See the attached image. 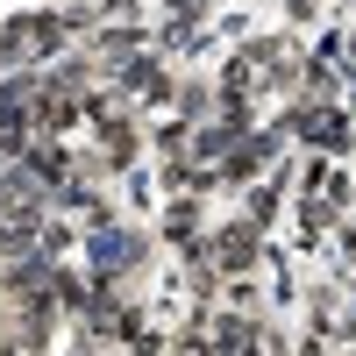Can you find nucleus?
Instances as JSON below:
<instances>
[{
  "mask_svg": "<svg viewBox=\"0 0 356 356\" xmlns=\"http://www.w3.org/2000/svg\"><path fill=\"white\" fill-rule=\"evenodd\" d=\"M86 129H93V150L107 157V171H114V178L136 171L143 143H150V136H143V114H136V107H107V114H93Z\"/></svg>",
  "mask_w": 356,
  "mask_h": 356,
  "instance_id": "nucleus-4",
  "label": "nucleus"
},
{
  "mask_svg": "<svg viewBox=\"0 0 356 356\" xmlns=\"http://www.w3.org/2000/svg\"><path fill=\"white\" fill-rule=\"evenodd\" d=\"M285 136L307 143V150H321V157H349V150H356V129H349V114H342L335 100H328V107H307V100H300V107L285 114Z\"/></svg>",
  "mask_w": 356,
  "mask_h": 356,
  "instance_id": "nucleus-3",
  "label": "nucleus"
},
{
  "mask_svg": "<svg viewBox=\"0 0 356 356\" xmlns=\"http://www.w3.org/2000/svg\"><path fill=\"white\" fill-rule=\"evenodd\" d=\"M107 86H114L122 107H171V93H178V79L157 65V57H129V65H114Z\"/></svg>",
  "mask_w": 356,
  "mask_h": 356,
  "instance_id": "nucleus-5",
  "label": "nucleus"
},
{
  "mask_svg": "<svg viewBox=\"0 0 356 356\" xmlns=\"http://www.w3.org/2000/svg\"><path fill=\"white\" fill-rule=\"evenodd\" d=\"M36 8H57V0H36Z\"/></svg>",
  "mask_w": 356,
  "mask_h": 356,
  "instance_id": "nucleus-8",
  "label": "nucleus"
},
{
  "mask_svg": "<svg viewBox=\"0 0 356 356\" xmlns=\"http://www.w3.org/2000/svg\"><path fill=\"white\" fill-rule=\"evenodd\" d=\"M285 15H292V22H314V15H321V0H285Z\"/></svg>",
  "mask_w": 356,
  "mask_h": 356,
  "instance_id": "nucleus-6",
  "label": "nucleus"
},
{
  "mask_svg": "<svg viewBox=\"0 0 356 356\" xmlns=\"http://www.w3.org/2000/svg\"><path fill=\"white\" fill-rule=\"evenodd\" d=\"M79 257H86V278L100 285H136L157 257V235H143L129 221H107V228H86L79 235Z\"/></svg>",
  "mask_w": 356,
  "mask_h": 356,
  "instance_id": "nucleus-1",
  "label": "nucleus"
},
{
  "mask_svg": "<svg viewBox=\"0 0 356 356\" xmlns=\"http://www.w3.org/2000/svg\"><path fill=\"white\" fill-rule=\"evenodd\" d=\"M200 257H207V271H214L221 285H235V278L257 271V257H264V228H257L250 214H243V221H221V228H207Z\"/></svg>",
  "mask_w": 356,
  "mask_h": 356,
  "instance_id": "nucleus-2",
  "label": "nucleus"
},
{
  "mask_svg": "<svg viewBox=\"0 0 356 356\" xmlns=\"http://www.w3.org/2000/svg\"><path fill=\"white\" fill-rule=\"evenodd\" d=\"M342 257H356V207L342 214Z\"/></svg>",
  "mask_w": 356,
  "mask_h": 356,
  "instance_id": "nucleus-7",
  "label": "nucleus"
}]
</instances>
